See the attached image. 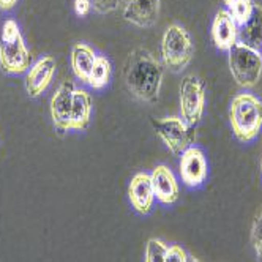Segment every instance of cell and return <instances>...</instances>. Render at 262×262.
I'll return each mask as SVG.
<instances>
[{"label": "cell", "instance_id": "6da1fadb", "mask_svg": "<svg viewBox=\"0 0 262 262\" xmlns=\"http://www.w3.org/2000/svg\"><path fill=\"white\" fill-rule=\"evenodd\" d=\"M163 65L144 48H136L126 57L123 78L128 90L142 101L154 103L163 85Z\"/></svg>", "mask_w": 262, "mask_h": 262}, {"label": "cell", "instance_id": "7a4b0ae2", "mask_svg": "<svg viewBox=\"0 0 262 262\" xmlns=\"http://www.w3.org/2000/svg\"><path fill=\"white\" fill-rule=\"evenodd\" d=\"M234 136L240 142H251L262 129V100L251 93H238L229 107Z\"/></svg>", "mask_w": 262, "mask_h": 262}, {"label": "cell", "instance_id": "3957f363", "mask_svg": "<svg viewBox=\"0 0 262 262\" xmlns=\"http://www.w3.org/2000/svg\"><path fill=\"white\" fill-rule=\"evenodd\" d=\"M30 52L16 21L4 23L0 33V67L7 74H23L30 68Z\"/></svg>", "mask_w": 262, "mask_h": 262}, {"label": "cell", "instance_id": "277c9868", "mask_svg": "<svg viewBox=\"0 0 262 262\" xmlns=\"http://www.w3.org/2000/svg\"><path fill=\"white\" fill-rule=\"evenodd\" d=\"M161 57L166 68L179 73L193 59V41L188 30L179 24H171L161 38Z\"/></svg>", "mask_w": 262, "mask_h": 262}, {"label": "cell", "instance_id": "5b68a950", "mask_svg": "<svg viewBox=\"0 0 262 262\" xmlns=\"http://www.w3.org/2000/svg\"><path fill=\"white\" fill-rule=\"evenodd\" d=\"M229 68L240 87H254L262 76V54L235 43L229 51Z\"/></svg>", "mask_w": 262, "mask_h": 262}, {"label": "cell", "instance_id": "8992f818", "mask_svg": "<svg viewBox=\"0 0 262 262\" xmlns=\"http://www.w3.org/2000/svg\"><path fill=\"white\" fill-rule=\"evenodd\" d=\"M152 126L157 131L160 139L164 142L172 155L180 157L186 148H190L194 144L196 139V131L194 126L188 125L182 117L172 116L166 117L161 120L152 119Z\"/></svg>", "mask_w": 262, "mask_h": 262}, {"label": "cell", "instance_id": "52a82bcc", "mask_svg": "<svg viewBox=\"0 0 262 262\" xmlns=\"http://www.w3.org/2000/svg\"><path fill=\"white\" fill-rule=\"evenodd\" d=\"M205 106V85L204 82L194 76L188 74L182 79L180 84V112L182 119L196 128L204 116Z\"/></svg>", "mask_w": 262, "mask_h": 262}, {"label": "cell", "instance_id": "ba28073f", "mask_svg": "<svg viewBox=\"0 0 262 262\" xmlns=\"http://www.w3.org/2000/svg\"><path fill=\"white\" fill-rule=\"evenodd\" d=\"M180 177L185 185L198 188L207 179V160L199 147L191 145L180 155Z\"/></svg>", "mask_w": 262, "mask_h": 262}, {"label": "cell", "instance_id": "9c48e42d", "mask_svg": "<svg viewBox=\"0 0 262 262\" xmlns=\"http://www.w3.org/2000/svg\"><path fill=\"white\" fill-rule=\"evenodd\" d=\"M76 90L71 81L60 84L57 92L51 98V117L55 128L60 131H68L71 123V106H73V93Z\"/></svg>", "mask_w": 262, "mask_h": 262}, {"label": "cell", "instance_id": "30bf717a", "mask_svg": "<svg viewBox=\"0 0 262 262\" xmlns=\"http://www.w3.org/2000/svg\"><path fill=\"white\" fill-rule=\"evenodd\" d=\"M55 74V60L51 55H45L40 60H36L27 71L26 76V90L29 97L35 98L49 87Z\"/></svg>", "mask_w": 262, "mask_h": 262}, {"label": "cell", "instance_id": "8fae6325", "mask_svg": "<svg viewBox=\"0 0 262 262\" xmlns=\"http://www.w3.org/2000/svg\"><path fill=\"white\" fill-rule=\"evenodd\" d=\"M122 7L125 21L138 27H150L160 14V0H126Z\"/></svg>", "mask_w": 262, "mask_h": 262}, {"label": "cell", "instance_id": "7c38bea8", "mask_svg": "<svg viewBox=\"0 0 262 262\" xmlns=\"http://www.w3.org/2000/svg\"><path fill=\"white\" fill-rule=\"evenodd\" d=\"M128 198L135 210L139 212L141 215H147L152 210L155 193H154L150 174L139 172L131 179L128 186Z\"/></svg>", "mask_w": 262, "mask_h": 262}, {"label": "cell", "instance_id": "4fadbf2b", "mask_svg": "<svg viewBox=\"0 0 262 262\" xmlns=\"http://www.w3.org/2000/svg\"><path fill=\"white\" fill-rule=\"evenodd\" d=\"M152 186L155 198L161 204H174L179 199L180 190H179V182L174 176V172L164 164H158L150 174Z\"/></svg>", "mask_w": 262, "mask_h": 262}, {"label": "cell", "instance_id": "5bb4252c", "mask_svg": "<svg viewBox=\"0 0 262 262\" xmlns=\"http://www.w3.org/2000/svg\"><path fill=\"white\" fill-rule=\"evenodd\" d=\"M238 26L229 11L221 10L212 23V41L220 51H229L237 43Z\"/></svg>", "mask_w": 262, "mask_h": 262}, {"label": "cell", "instance_id": "9a60e30c", "mask_svg": "<svg viewBox=\"0 0 262 262\" xmlns=\"http://www.w3.org/2000/svg\"><path fill=\"white\" fill-rule=\"evenodd\" d=\"M237 43L248 46L257 52L262 51V7L254 4V10L250 19L238 27Z\"/></svg>", "mask_w": 262, "mask_h": 262}, {"label": "cell", "instance_id": "2e32d148", "mask_svg": "<svg viewBox=\"0 0 262 262\" xmlns=\"http://www.w3.org/2000/svg\"><path fill=\"white\" fill-rule=\"evenodd\" d=\"M92 116V97L84 89H76L73 93L71 106V123L70 128L76 131L87 129Z\"/></svg>", "mask_w": 262, "mask_h": 262}, {"label": "cell", "instance_id": "e0dca14e", "mask_svg": "<svg viewBox=\"0 0 262 262\" xmlns=\"http://www.w3.org/2000/svg\"><path fill=\"white\" fill-rule=\"evenodd\" d=\"M97 60V54L85 43H76L71 49V68L74 76L81 82L87 84L92 73L93 63Z\"/></svg>", "mask_w": 262, "mask_h": 262}, {"label": "cell", "instance_id": "ac0fdd59", "mask_svg": "<svg viewBox=\"0 0 262 262\" xmlns=\"http://www.w3.org/2000/svg\"><path fill=\"white\" fill-rule=\"evenodd\" d=\"M111 73H112L111 62L104 57V55H97V60L93 63L87 84L92 89H103L104 85H107V82L111 79Z\"/></svg>", "mask_w": 262, "mask_h": 262}, {"label": "cell", "instance_id": "d6986e66", "mask_svg": "<svg viewBox=\"0 0 262 262\" xmlns=\"http://www.w3.org/2000/svg\"><path fill=\"white\" fill-rule=\"evenodd\" d=\"M253 10H254V2H253V0H238V2L234 7H231L228 11L234 17V21L237 23V26L240 27V26H243L251 17Z\"/></svg>", "mask_w": 262, "mask_h": 262}, {"label": "cell", "instance_id": "ffe728a7", "mask_svg": "<svg viewBox=\"0 0 262 262\" xmlns=\"http://www.w3.org/2000/svg\"><path fill=\"white\" fill-rule=\"evenodd\" d=\"M167 247L161 240L150 238L145 247V262H164Z\"/></svg>", "mask_w": 262, "mask_h": 262}, {"label": "cell", "instance_id": "44dd1931", "mask_svg": "<svg viewBox=\"0 0 262 262\" xmlns=\"http://www.w3.org/2000/svg\"><path fill=\"white\" fill-rule=\"evenodd\" d=\"M251 245L256 253L257 262H262V213L256 216L251 228Z\"/></svg>", "mask_w": 262, "mask_h": 262}, {"label": "cell", "instance_id": "7402d4cb", "mask_svg": "<svg viewBox=\"0 0 262 262\" xmlns=\"http://www.w3.org/2000/svg\"><path fill=\"white\" fill-rule=\"evenodd\" d=\"M164 262H188V254L185 253L183 248L174 245V247L167 248L166 256H164Z\"/></svg>", "mask_w": 262, "mask_h": 262}, {"label": "cell", "instance_id": "603a6c76", "mask_svg": "<svg viewBox=\"0 0 262 262\" xmlns=\"http://www.w3.org/2000/svg\"><path fill=\"white\" fill-rule=\"evenodd\" d=\"M92 5L95 11L106 14L119 8V0H92Z\"/></svg>", "mask_w": 262, "mask_h": 262}, {"label": "cell", "instance_id": "cb8c5ba5", "mask_svg": "<svg viewBox=\"0 0 262 262\" xmlns=\"http://www.w3.org/2000/svg\"><path fill=\"white\" fill-rule=\"evenodd\" d=\"M92 8V0H74V11L78 16H87Z\"/></svg>", "mask_w": 262, "mask_h": 262}, {"label": "cell", "instance_id": "d4e9b609", "mask_svg": "<svg viewBox=\"0 0 262 262\" xmlns=\"http://www.w3.org/2000/svg\"><path fill=\"white\" fill-rule=\"evenodd\" d=\"M17 4V0H0V10H11Z\"/></svg>", "mask_w": 262, "mask_h": 262}, {"label": "cell", "instance_id": "484cf974", "mask_svg": "<svg viewBox=\"0 0 262 262\" xmlns=\"http://www.w3.org/2000/svg\"><path fill=\"white\" fill-rule=\"evenodd\" d=\"M237 2H238V0H224V4H226V7H228V8L234 7V5H235Z\"/></svg>", "mask_w": 262, "mask_h": 262}, {"label": "cell", "instance_id": "4316f807", "mask_svg": "<svg viewBox=\"0 0 262 262\" xmlns=\"http://www.w3.org/2000/svg\"><path fill=\"white\" fill-rule=\"evenodd\" d=\"M188 262H199V260H198L196 257H190V256H188Z\"/></svg>", "mask_w": 262, "mask_h": 262}, {"label": "cell", "instance_id": "83f0119b", "mask_svg": "<svg viewBox=\"0 0 262 262\" xmlns=\"http://www.w3.org/2000/svg\"><path fill=\"white\" fill-rule=\"evenodd\" d=\"M260 171H262V158H260Z\"/></svg>", "mask_w": 262, "mask_h": 262}, {"label": "cell", "instance_id": "f1b7e54d", "mask_svg": "<svg viewBox=\"0 0 262 262\" xmlns=\"http://www.w3.org/2000/svg\"><path fill=\"white\" fill-rule=\"evenodd\" d=\"M260 54H262V51H260Z\"/></svg>", "mask_w": 262, "mask_h": 262}]
</instances>
